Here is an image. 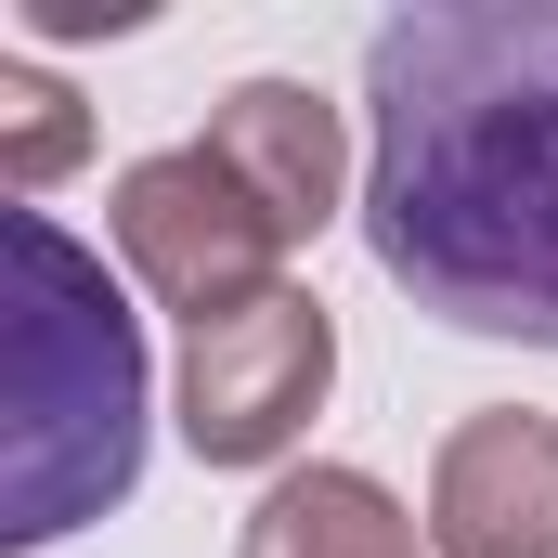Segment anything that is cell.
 I'll return each instance as SVG.
<instances>
[{
	"instance_id": "277c9868",
	"label": "cell",
	"mask_w": 558,
	"mask_h": 558,
	"mask_svg": "<svg viewBox=\"0 0 558 558\" xmlns=\"http://www.w3.org/2000/svg\"><path fill=\"white\" fill-rule=\"evenodd\" d=\"M325 377H338V312L312 286H274L221 325H182V441L195 468H274L299 428L325 416Z\"/></svg>"
},
{
	"instance_id": "9c48e42d",
	"label": "cell",
	"mask_w": 558,
	"mask_h": 558,
	"mask_svg": "<svg viewBox=\"0 0 558 558\" xmlns=\"http://www.w3.org/2000/svg\"><path fill=\"white\" fill-rule=\"evenodd\" d=\"M39 26H65V39H78V26H143L131 0H39Z\"/></svg>"
},
{
	"instance_id": "8992f818",
	"label": "cell",
	"mask_w": 558,
	"mask_h": 558,
	"mask_svg": "<svg viewBox=\"0 0 558 558\" xmlns=\"http://www.w3.org/2000/svg\"><path fill=\"white\" fill-rule=\"evenodd\" d=\"M208 156L274 208L286 247L351 208V131H338V105H325L312 78H234V92L208 105Z\"/></svg>"
},
{
	"instance_id": "52a82bcc",
	"label": "cell",
	"mask_w": 558,
	"mask_h": 558,
	"mask_svg": "<svg viewBox=\"0 0 558 558\" xmlns=\"http://www.w3.org/2000/svg\"><path fill=\"white\" fill-rule=\"evenodd\" d=\"M234 558H416V507L377 468H286L247 507Z\"/></svg>"
},
{
	"instance_id": "7a4b0ae2",
	"label": "cell",
	"mask_w": 558,
	"mask_h": 558,
	"mask_svg": "<svg viewBox=\"0 0 558 558\" xmlns=\"http://www.w3.org/2000/svg\"><path fill=\"white\" fill-rule=\"evenodd\" d=\"M143 312L118 274L13 208V468H0V546H65L78 520L131 507L143 481Z\"/></svg>"
},
{
	"instance_id": "5b68a950",
	"label": "cell",
	"mask_w": 558,
	"mask_h": 558,
	"mask_svg": "<svg viewBox=\"0 0 558 558\" xmlns=\"http://www.w3.org/2000/svg\"><path fill=\"white\" fill-rule=\"evenodd\" d=\"M428 546L441 558H558V416L481 403L428 454Z\"/></svg>"
},
{
	"instance_id": "6da1fadb",
	"label": "cell",
	"mask_w": 558,
	"mask_h": 558,
	"mask_svg": "<svg viewBox=\"0 0 558 558\" xmlns=\"http://www.w3.org/2000/svg\"><path fill=\"white\" fill-rule=\"evenodd\" d=\"M364 247L428 325L558 351V0H416L364 39Z\"/></svg>"
},
{
	"instance_id": "ba28073f",
	"label": "cell",
	"mask_w": 558,
	"mask_h": 558,
	"mask_svg": "<svg viewBox=\"0 0 558 558\" xmlns=\"http://www.w3.org/2000/svg\"><path fill=\"white\" fill-rule=\"evenodd\" d=\"M78 156H92L78 92H65V78H39V65H0V182H13V208H39Z\"/></svg>"
},
{
	"instance_id": "3957f363",
	"label": "cell",
	"mask_w": 558,
	"mask_h": 558,
	"mask_svg": "<svg viewBox=\"0 0 558 558\" xmlns=\"http://www.w3.org/2000/svg\"><path fill=\"white\" fill-rule=\"evenodd\" d=\"M105 234H118L131 286L156 299V312H182V325H221V312H247V299H274V286H286L274 208H260L208 143L131 156L118 195H105Z\"/></svg>"
}]
</instances>
